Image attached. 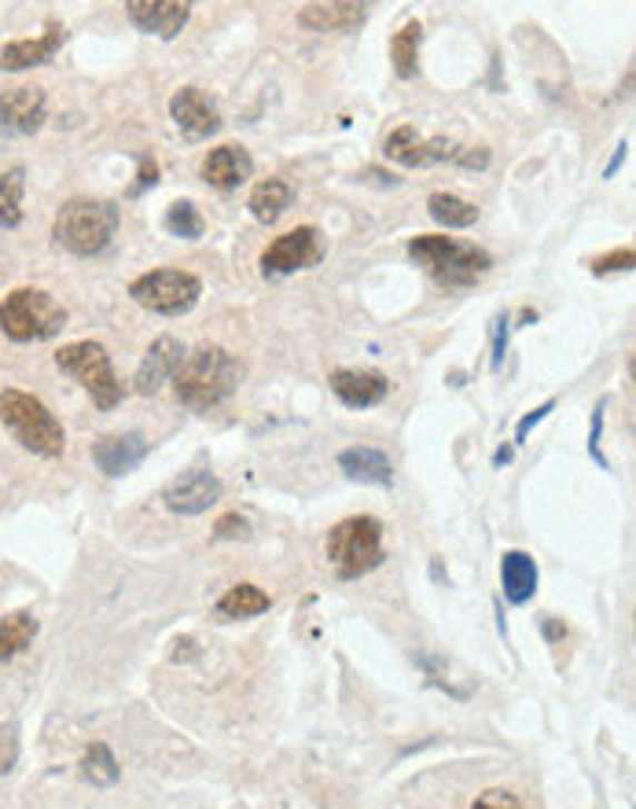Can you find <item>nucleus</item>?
Wrapping results in <instances>:
<instances>
[{"label": "nucleus", "mask_w": 636, "mask_h": 809, "mask_svg": "<svg viewBox=\"0 0 636 809\" xmlns=\"http://www.w3.org/2000/svg\"><path fill=\"white\" fill-rule=\"evenodd\" d=\"M173 394L177 402L191 413H207V408L228 402L239 383H244V365L228 354L225 346H196L173 372Z\"/></svg>", "instance_id": "1"}, {"label": "nucleus", "mask_w": 636, "mask_h": 809, "mask_svg": "<svg viewBox=\"0 0 636 809\" xmlns=\"http://www.w3.org/2000/svg\"><path fill=\"white\" fill-rule=\"evenodd\" d=\"M409 258L441 287H475L494 269V258L483 247L453 236H416L409 239Z\"/></svg>", "instance_id": "2"}, {"label": "nucleus", "mask_w": 636, "mask_h": 809, "mask_svg": "<svg viewBox=\"0 0 636 809\" xmlns=\"http://www.w3.org/2000/svg\"><path fill=\"white\" fill-rule=\"evenodd\" d=\"M0 424H4L11 431V438L33 456L56 461V456H63V450H67L63 424L48 413V405L41 397H33L27 391H11V386L0 391Z\"/></svg>", "instance_id": "3"}, {"label": "nucleus", "mask_w": 636, "mask_h": 809, "mask_svg": "<svg viewBox=\"0 0 636 809\" xmlns=\"http://www.w3.org/2000/svg\"><path fill=\"white\" fill-rule=\"evenodd\" d=\"M118 233V207L111 199H70L59 207L52 236L56 244L78 258H92Z\"/></svg>", "instance_id": "4"}, {"label": "nucleus", "mask_w": 636, "mask_h": 809, "mask_svg": "<svg viewBox=\"0 0 636 809\" xmlns=\"http://www.w3.org/2000/svg\"><path fill=\"white\" fill-rule=\"evenodd\" d=\"M328 560L342 582H354V578L376 571L387 560L382 555V523L376 515H350L342 523H335L328 534Z\"/></svg>", "instance_id": "5"}, {"label": "nucleus", "mask_w": 636, "mask_h": 809, "mask_svg": "<svg viewBox=\"0 0 636 809\" xmlns=\"http://www.w3.org/2000/svg\"><path fill=\"white\" fill-rule=\"evenodd\" d=\"M387 159L409 166V170H424V166L453 162L464 170H486L489 166V148H464L449 137H424L416 126H398L382 144Z\"/></svg>", "instance_id": "6"}, {"label": "nucleus", "mask_w": 636, "mask_h": 809, "mask_svg": "<svg viewBox=\"0 0 636 809\" xmlns=\"http://www.w3.org/2000/svg\"><path fill=\"white\" fill-rule=\"evenodd\" d=\"M67 328V309L48 292L19 287L0 302V332L11 343H41Z\"/></svg>", "instance_id": "7"}, {"label": "nucleus", "mask_w": 636, "mask_h": 809, "mask_svg": "<svg viewBox=\"0 0 636 809\" xmlns=\"http://www.w3.org/2000/svg\"><path fill=\"white\" fill-rule=\"evenodd\" d=\"M56 365L59 372H67V376H74L86 391L92 394V402L103 408V413H111L115 405H122V383L115 376V365H111V354L100 346V343H70L56 354Z\"/></svg>", "instance_id": "8"}, {"label": "nucleus", "mask_w": 636, "mask_h": 809, "mask_svg": "<svg viewBox=\"0 0 636 809\" xmlns=\"http://www.w3.org/2000/svg\"><path fill=\"white\" fill-rule=\"evenodd\" d=\"M199 295H202L199 276H191L185 269H151L129 284V298L140 309L159 313V317H185L188 309H196Z\"/></svg>", "instance_id": "9"}, {"label": "nucleus", "mask_w": 636, "mask_h": 809, "mask_svg": "<svg viewBox=\"0 0 636 809\" xmlns=\"http://www.w3.org/2000/svg\"><path fill=\"white\" fill-rule=\"evenodd\" d=\"M324 258V239L314 225H302L295 228V233H287L280 239H272V244L261 250V276H291V273H302V269H314Z\"/></svg>", "instance_id": "10"}, {"label": "nucleus", "mask_w": 636, "mask_h": 809, "mask_svg": "<svg viewBox=\"0 0 636 809\" xmlns=\"http://www.w3.org/2000/svg\"><path fill=\"white\" fill-rule=\"evenodd\" d=\"M221 493H225V486L213 471L191 467V471H185V475L166 482L162 501H166V509L177 512V515H202L221 501Z\"/></svg>", "instance_id": "11"}, {"label": "nucleus", "mask_w": 636, "mask_h": 809, "mask_svg": "<svg viewBox=\"0 0 636 809\" xmlns=\"http://www.w3.org/2000/svg\"><path fill=\"white\" fill-rule=\"evenodd\" d=\"M196 0H126V16L137 30L173 41L188 27Z\"/></svg>", "instance_id": "12"}, {"label": "nucleus", "mask_w": 636, "mask_h": 809, "mask_svg": "<svg viewBox=\"0 0 636 809\" xmlns=\"http://www.w3.org/2000/svg\"><path fill=\"white\" fill-rule=\"evenodd\" d=\"M368 8L365 0H314L298 11V27L314 33H350L365 27Z\"/></svg>", "instance_id": "13"}, {"label": "nucleus", "mask_w": 636, "mask_h": 809, "mask_svg": "<svg viewBox=\"0 0 636 809\" xmlns=\"http://www.w3.org/2000/svg\"><path fill=\"white\" fill-rule=\"evenodd\" d=\"M170 118H173V126L181 129L188 140H210L213 132L221 129L218 107H213L196 86H185L181 92H173Z\"/></svg>", "instance_id": "14"}, {"label": "nucleus", "mask_w": 636, "mask_h": 809, "mask_svg": "<svg viewBox=\"0 0 636 809\" xmlns=\"http://www.w3.org/2000/svg\"><path fill=\"white\" fill-rule=\"evenodd\" d=\"M48 118V100L41 89L33 86H19L0 92V129L4 132H19V137H30L38 132Z\"/></svg>", "instance_id": "15"}, {"label": "nucleus", "mask_w": 636, "mask_h": 809, "mask_svg": "<svg viewBox=\"0 0 636 809\" xmlns=\"http://www.w3.org/2000/svg\"><path fill=\"white\" fill-rule=\"evenodd\" d=\"M188 349L181 346V339H173V335H159V339L151 343V349L143 354L140 368H137V394L140 397H151L162 391V383L173 379L177 365L185 361Z\"/></svg>", "instance_id": "16"}, {"label": "nucleus", "mask_w": 636, "mask_h": 809, "mask_svg": "<svg viewBox=\"0 0 636 809\" xmlns=\"http://www.w3.org/2000/svg\"><path fill=\"white\" fill-rule=\"evenodd\" d=\"M151 453V442H143V434L129 431V434H107V438L92 442V461L103 475H129L143 456Z\"/></svg>", "instance_id": "17"}, {"label": "nucleus", "mask_w": 636, "mask_h": 809, "mask_svg": "<svg viewBox=\"0 0 636 809\" xmlns=\"http://www.w3.org/2000/svg\"><path fill=\"white\" fill-rule=\"evenodd\" d=\"M250 177H255V159L239 144H221V148H213L202 159V180L218 191H232L239 185H247Z\"/></svg>", "instance_id": "18"}, {"label": "nucleus", "mask_w": 636, "mask_h": 809, "mask_svg": "<svg viewBox=\"0 0 636 809\" xmlns=\"http://www.w3.org/2000/svg\"><path fill=\"white\" fill-rule=\"evenodd\" d=\"M63 41H67V27L48 22V30L38 41H8L4 48H0V70L19 75V70H33V67L52 63V56L63 48Z\"/></svg>", "instance_id": "19"}, {"label": "nucleus", "mask_w": 636, "mask_h": 809, "mask_svg": "<svg viewBox=\"0 0 636 809\" xmlns=\"http://www.w3.org/2000/svg\"><path fill=\"white\" fill-rule=\"evenodd\" d=\"M328 383L346 408H371L390 394V379L365 368H335Z\"/></svg>", "instance_id": "20"}, {"label": "nucleus", "mask_w": 636, "mask_h": 809, "mask_svg": "<svg viewBox=\"0 0 636 809\" xmlns=\"http://www.w3.org/2000/svg\"><path fill=\"white\" fill-rule=\"evenodd\" d=\"M500 589H504V596H508V603H530L534 593H537V563L530 560L526 552L519 549H511V552H504L500 555Z\"/></svg>", "instance_id": "21"}, {"label": "nucleus", "mask_w": 636, "mask_h": 809, "mask_svg": "<svg viewBox=\"0 0 636 809\" xmlns=\"http://www.w3.org/2000/svg\"><path fill=\"white\" fill-rule=\"evenodd\" d=\"M339 467L354 482H368V486H390L394 482V464L387 453L371 450V445H354V450L339 453Z\"/></svg>", "instance_id": "22"}, {"label": "nucleus", "mask_w": 636, "mask_h": 809, "mask_svg": "<svg viewBox=\"0 0 636 809\" xmlns=\"http://www.w3.org/2000/svg\"><path fill=\"white\" fill-rule=\"evenodd\" d=\"M247 207L255 214V221L276 225L287 214V207H291V188H287L280 177H269V180H261V185H255Z\"/></svg>", "instance_id": "23"}, {"label": "nucleus", "mask_w": 636, "mask_h": 809, "mask_svg": "<svg viewBox=\"0 0 636 809\" xmlns=\"http://www.w3.org/2000/svg\"><path fill=\"white\" fill-rule=\"evenodd\" d=\"M33 637H38V619H33L30 611H11L0 619V662L22 655Z\"/></svg>", "instance_id": "24"}, {"label": "nucleus", "mask_w": 636, "mask_h": 809, "mask_svg": "<svg viewBox=\"0 0 636 809\" xmlns=\"http://www.w3.org/2000/svg\"><path fill=\"white\" fill-rule=\"evenodd\" d=\"M419 45H424V27L413 19L405 22V27L390 38V63H394V75L398 78H416L419 70Z\"/></svg>", "instance_id": "25"}, {"label": "nucleus", "mask_w": 636, "mask_h": 809, "mask_svg": "<svg viewBox=\"0 0 636 809\" xmlns=\"http://www.w3.org/2000/svg\"><path fill=\"white\" fill-rule=\"evenodd\" d=\"M272 608L269 593H261L258 585H232L228 593L218 600V614L221 619H255V614H266Z\"/></svg>", "instance_id": "26"}, {"label": "nucleus", "mask_w": 636, "mask_h": 809, "mask_svg": "<svg viewBox=\"0 0 636 809\" xmlns=\"http://www.w3.org/2000/svg\"><path fill=\"white\" fill-rule=\"evenodd\" d=\"M427 214L435 217L441 228H471L478 221V207L460 196H449V191H435L427 199Z\"/></svg>", "instance_id": "27"}, {"label": "nucleus", "mask_w": 636, "mask_h": 809, "mask_svg": "<svg viewBox=\"0 0 636 809\" xmlns=\"http://www.w3.org/2000/svg\"><path fill=\"white\" fill-rule=\"evenodd\" d=\"M22 188H27V170L11 166L0 174V228L22 225Z\"/></svg>", "instance_id": "28"}, {"label": "nucleus", "mask_w": 636, "mask_h": 809, "mask_svg": "<svg viewBox=\"0 0 636 809\" xmlns=\"http://www.w3.org/2000/svg\"><path fill=\"white\" fill-rule=\"evenodd\" d=\"M81 772H86V780L92 788H111L122 777V769H118L111 747L107 743H89L86 747V758H81Z\"/></svg>", "instance_id": "29"}, {"label": "nucleus", "mask_w": 636, "mask_h": 809, "mask_svg": "<svg viewBox=\"0 0 636 809\" xmlns=\"http://www.w3.org/2000/svg\"><path fill=\"white\" fill-rule=\"evenodd\" d=\"M162 225H166V233L177 236V239H199L202 236V217L196 210V203H188V199L173 203V207L166 210Z\"/></svg>", "instance_id": "30"}, {"label": "nucleus", "mask_w": 636, "mask_h": 809, "mask_svg": "<svg viewBox=\"0 0 636 809\" xmlns=\"http://www.w3.org/2000/svg\"><path fill=\"white\" fill-rule=\"evenodd\" d=\"M633 265H636V250H633V247H618V250H610V255H604V258H593V262H589V273H593V276L633 273Z\"/></svg>", "instance_id": "31"}, {"label": "nucleus", "mask_w": 636, "mask_h": 809, "mask_svg": "<svg viewBox=\"0 0 636 809\" xmlns=\"http://www.w3.org/2000/svg\"><path fill=\"white\" fill-rule=\"evenodd\" d=\"M19 762V724H0V777H8Z\"/></svg>", "instance_id": "32"}, {"label": "nucleus", "mask_w": 636, "mask_h": 809, "mask_svg": "<svg viewBox=\"0 0 636 809\" xmlns=\"http://www.w3.org/2000/svg\"><path fill=\"white\" fill-rule=\"evenodd\" d=\"M247 534H250V523L239 512H228V515L218 519V523H213V537H218V541H239Z\"/></svg>", "instance_id": "33"}, {"label": "nucleus", "mask_w": 636, "mask_h": 809, "mask_svg": "<svg viewBox=\"0 0 636 809\" xmlns=\"http://www.w3.org/2000/svg\"><path fill=\"white\" fill-rule=\"evenodd\" d=\"M155 185H159V166H155L151 155H140V174H137V185L129 188V196L137 199V196H143V191L155 188Z\"/></svg>", "instance_id": "34"}, {"label": "nucleus", "mask_w": 636, "mask_h": 809, "mask_svg": "<svg viewBox=\"0 0 636 809\" xmlns=\"http://www.w3.org/2000/svg\"><path fill=\"white\" fill-rule=\"evenodd\" d=\"M604 413H607V402H599V405H596V413H593L589 453H593V461H596L599 467H610V464H607V456H604V450H599V438H604Z\"/></svg>", "instance_id": "35"}, {"label": "nucleus", "mask_w": 636, "mask_h": 809, "mask_svg": "<svg viewBox=\"0 0 636 809\" xmlns=\"http://www.w3.org/2000/svg\"><path fill=\"white\" fill-rule=\"evenodd\" d=\"M475 806H478V809H486V806H497V809H519L523 799H519V795H511V791H504V788H494V791H483V795H478Z\"/></svg>", "instance_id": "36"}, {"label": "nucleus", "mask_w": 636, "mask_h": 809, "mask_svg": "<svg viewBox=\"0 0 636 809\" xmlns=\"http://www.w3.org/2000/svg\"><path fill=\"white\" fill-rule=\"evenodd\" d=\"M508 313H500V317L494 320V357H489V365H494V372L504 365V349H508Z\"/></svg>", "instance_id": "37"}, {"label": "nucleus", "mask_w": 636, "mask_h": 809, "mask_svg": "<svg viewBox=\"0 0 636 809\" xmlns=\"http://www.w3.org/2000/svg\"><path fill=\"white\" fill-rule=\"evenodd\" d=\"M551 408H556V397H548V402H545V405H537L530 416H523V424L515 427V445H523V442H526V434H530L537 424H541V420L551 413Z\"/></svg>", "instance_id": "38"}, {"label": "nucleus", "mask_w": 636, "mask_h": 809, "mask_svg": "<svg viewBox=\"0 0 636 809\" xmlns=\"http://www.w3.org/2000/svg\"><path fill=\"white\" fill-rule=\"evenodd\" d=\"M626 148H629V144H618V151H615V159H610V162H607V170H604V177H615V174H618V166H622V162H626Z\"/></svg>", "instance_id": "39"}, {"label": "nucleus", "mask_w": 636, "mask_h": 809, "mask_svg": "<svg viewBox=\"0 0 636 809\" xmlns=\"http://www.w3.org/2000/svg\"><path fill=\"white\" fill-rule=\"evenodd\" d=\"M545 637H548V640H563V637H567V630H563V625H559V622H551V619H545Z\"/></svg>", "instance_id": "40"}, {"label": "nucleus", "mask_w": 636, "mask_h": 809, "mask_svg": "<svg viewBox=\"0 0 636 809\" xmlns=\"http://www.w3.org/2000/svg\"><path fill=\"white\" fill-rule=\"evenodd\" d=\"M511 453H515L511 445H504V450L494 453V464H497V467H500V464H508V461H511Z\"/></svg>", "instance_id": "41"}]
</instances>
